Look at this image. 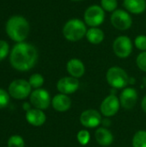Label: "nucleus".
<instances>
[{
	"mask_svg": "<svg viewBox=\"0 0 146 147\" xmlns=\"http://www.w3.org/2000/svg\"><path fill=\"white\" fill-rule=\"evenodd\" d=\"M38 51L34 46L27 42L15 44L9 54V63L11 66L19 71H28L37 63Z\"/></svg>",
	"mask_w": 146,
	"mask_h": 147,
	"instance_id": "obj_1",
	"label": "nucleus"
},
{
	"mask_svg": "<svg viewBox=\"0 0 146 147\" xmlns=\"http://www.w3.org/2000/svg\"><path fill=\"white\" fill-rule=\"evenodd\" d=\"M5 30L12 40L23 42L28 36L30 26L28 20L22 16H13L6 22Z\"/></svg>",
	"mask_w": 146,
	"mask_h": 147,
	"instance_id": "obj_2",
	"label": "nucleus"
},
{
	"mask_svg": "<svg viewBox=\"0 0 146 147\" xmlns=\"http://www.w3.org/2000/svg\"><path fill=\"white\" fill-rule=\"evenodd\" d=\"M87 29V25L83 20L80 18H71L64 24L62 34L66 40L77 42L85 37Z\"/></svg>",
	"mask_w": 146,
	"mask_h": 147,
	"instance_id": "obj_3",
	"label": "nucleus"
},
{
	"mask_svg": "<svg viewBox=\"0 0 146 147\" xmlns=\"http://www.w3.org/2000/svg\"><path fill=\"white\" fill-rule=\"evenodd\" d=\"M108 84L115 90L125 89L130 83V78L127 72L120 66H112L108 68L106 73Z\"/></svg>",
	"mask_w": 146,
	"mask_h": 147,
	"instance_id": "obj_4",
	"label": "nucleus"
},
{
	"mask_svg": "<svg viewBox=\"0 0 146 147\" xmlns=\"http://www.w3.org/2000/svg\"><path fill=\"white\" fill-rule=\"evenodd\" d=\"M105 13L100 4H92L85 9L83 20L87 27H100L105 21Z\"/></svg>",
	"mask_w": 146,
	"mask_h": 147,
	"instance_id": "obj_5",
	"label": "nucleus"
},
{
	"mask_svg": "<svg viewBox=\"0 0 146 147\" xmlns=\"http://www.w3.org/2000/svg\"><path fill=\"white\" fill-rule=\"evenodd\" d=\"M110 22L112 26L120 31H126L133 26V20L132 15L125 9H117L111 13Z\"/></svg>",
	"mask_w": 146,
	"mask_h": 147,
	"instance_id": "obj_6",
	"label": "nucleus"
},
{
	"mask_svg": "<svg viewBox=\"0 0 146 147\" xmlns=\"http://www.w3.org/2000/svg\"><path fill=\"white\" fill-rule=\"evenodd\" d=\"M8 92L10 97L15 100H24L30 96L32 87L25 79H15L9 84Z\"/></svg>",
	"mask_w": 146,
	"mask_h": 147,
	"instance_id": "obj_7",
	"label": "nucleus"
},
{
	"mask_svg": "<svg viewBox=\"0 0 146 147\" xmlns=\"http://www.w3.org/2000/svg\"><path fill=\"white\" fill-rule=\"evenodd\" d=\"M133 50V43L127 35H119L113 42V51L115 56L120 59L128 58Z\"/></svg>",
	"mask_w": 146,
	"mask_h": 147,
	"instance_id": "obj_8",
	"label": "nucleus"
},
{
	"mask_svg": "<svg viewBox=\"0 0 146 147\" xmlns=\"http://www.w3.org/2000/svg\"><path fill=\"white\" fill-rule=\"evenodd\" d=\"M29 102L31 105L38 109L45 110L47 109L51 105L52 98L49 92L42 88L33 90L29 96Z\"/></svg>",
	"mask_w": 146,
	"mask_h": 147,
	"instance_id": "obj_9",
	"label": "nucleus"
},
{
	"mask_svg": "<svg viewBox=\"0 0 146 147\" xmlns=\"http://www.w3.org/2000/svg\"><path fill=\"white\" fill-rule=\"evenodd\" d=\"M120 107L119 97L115 94H110L102 100L100 105V112L107 118L113 117L119 112Z\"/></svg>",
	"mask_w": 146,
	"mask_h": 147,
	"instance_id": "obj_10",
	"label": "nucleus"
},
{
	"mask_svg": "<svg viewBox=\"0 0 146 147\" xmlns=\"http://www.w3.org/2000/svg\"><path fill=\"white\" fill-rule=\"evenodd\" d=\"M79 121L86 128H96L102 122V114L96 109H86L80 115Z\"/></svg>",
	"mask_w": 146,
	"mask_h": 147,
	"instance_id": "obj_11",
	"label": "nucleus"
},
{
	"mask_svg": "<svg viewBox=\"0 0 146 147\" xmlns=\"http://www.w3.org/2000/svg\"><path fill=\"white\" fill-rule=\"evenodd\" d=\"M80 83L77 78H75L71 76H66L61 78L57 82V90L59 93L65 95H71L75 93L79 88Z\"/></svg>",
	"mask_w": 146,
	"mask_h": 147,
	"instance_id": "obj_12",
	"label": "nucleus"
},
{
	"mask_svg": "<svg viewBox=\"0 0 146 147\" xmlns=\"http://www.w3.org/2000/svg\"><path fill=\"white\" fill-rule=\"evenodd\" d=\"M138 92L133 87H126L121 91L119 99L120 106L126 109H132L135 107L138 102Z\"/></svg>",
	"mask_w": 146,
	"mask_h": 147,
	"instance_id": "obj_13",
	"label": "nucleus"
},
{
	"mask_svg": "<svg viewBox=\"0 0 146 147\" xmlns=\"http://www.w3.org/2000/svg\"><path fill=\"white\" fill-rule=\"evenodd\" d=\"M66 71L69 76L78 79L84 75L85 65L81 59L72 58L69 59L66 63Z\"/></svg>",
	"mask_w": 146,
	"mask_h": 147,
	"instance_id": "obj_14",
	"label": "nucleus"
},
{
	"mask_svg": "<svg viewBox=\"0 0 146 147\" xmlns=\"http://www.w3.org/2000/svg\"><path fill=\"white\" fill-rule=\"evenodd\" d=\"M26 121L33 127H41L46 121V115L43 110L33 108L25 114Z\"/></svg>",
	"mask_w": 146,
	"mask_h": 147,
	"instance_id": "obj_15",
	"label": "nucleus"
},
{
	"mask_svg": "<svg viewBox=\"0 0 146 147\" xmlns=\"http://www.w3.org/2000/svg\"><path fill=\"white\" fill-rule=\"evenodd\" d=\"M51 105L54 110L60 112V113H63V112L68 111L71 109V100L68 95L59 93L52 98Z\"/></svg>",
	"mask_w": 146,
	"mask_h": 147,
	"instance_id": "obj_16",
	"label": "nucleus"
},
{
	"mask_svg": "<svg viewBox=\"0 0 146 147\" xmlns=\"http://www.w3.org/2000/svg\"><path fill=\"white\" fill-rule=\"evenodd\" d=\"M95 139L102 147H108L114 142V135L107 127H98L95 132Z\"/></svg>",
	"mask_w": 146,
	"mask_h": 147,
	"instance_id": "obj_17",
	"label": "nucleus"
},
{
	"mask_svg": "<svg viewBox=\"0 0 146 147\" xmlns=\"http://www.w3.org/2000/svg\"><path fill=\"white\" fill-rule=\"evenodd\" d=\"M123 7L131 15H142L146 10V0H123Z\"/></svg>",
	"mask_w": 146,
	"mask_h": 147,
	"instance_id": "obj_18",
	"label": "nucleus"
},
{
	"mask_svg": "<svg viewBox=\"0 0 146 147\" xmlns=\"http://www.w3.org/2000/svg\"><path fill=\"white\" fill-rule=\"evenodd\" d=\"M86 40L92 45H99L103 42L105 39L104 31L99 27L89 28L85 35Z\"/></svg>",
	"mask_w": 146,
	"mask_h": 147,
	"instance_id": "obj_19",
	"label": "nucleus"
},
{
	"mask_svg": "<svg viewBox=\"0 0 146 147\" xmlns=\"http://www.w3.org/2000/svg\"><path fill=\"white\" fill-rule=\"evenodd\" d=\"M133 147H146V131L139 130L135 133L132 140Z\"/></svg>",
	"mask_w": 146,
	"mask_h": 147,
	"instance_id": "obj_20",
	"label": "nucleus"
},
{
	"mask_svg": "<svg viewBox=\"0 0 146 147\" xmlns=\"http://www.w3.org/2000/svg\"><path fill=\"white\" fill-rule=\"evenodd\" d=\"M44 82H45L44 77L40 73H34L28 78L29 84L31 85L32 89L34 90L41 88L42 85L44 84Z\"/></svg>",
	"mask_w": 146,
	"mask_h": 147,
	"instance_id": "obj_21",
	"label": "nucleus"
},
{
	"mask_svg": "<svg viewBox=\"0 0 146 147\" xmlns=\"http://www.w3.org/2000/svg\"><path fill=\"white\" fill-rule=\"evenodd\" d=\"M100 5L105 12L113 13L118 9V0H101Z\"/></svg>",
	"mask_w": 146,
	"mask_h": 147,
	"instance_id": "obj_22",
	"label": "nucleus"
},
{
	"mask_svg": "<svg viewBox=\"0 0 146 147\" xmlns=\"http://www.w3.org/2000/svg\"><path fill=\"white\" fill-rule=\"evenodd\" d=\"M8 147H25V141L20 135H11L7 142Z\"/></svg>",
	"mask_w": 146,
	"mask_h": 147,
	"instance_id": "obj_23",
	"label": "nucleus"
},
{
	"mask_svg": "<svg viewBox=\"0 0 146 147\" xmlns=\"http://www.w3.org/2000/svg\"><path fill=\"white\" fill-rule=\"evenodd\" d=\"M77 140L81 146H87L90 141V134L86 129H82L77 134Z\"/></svg>",
	"mask_w": 146,
	"mask_h": 147,
	"instance_id": "obj_24",
	"label": "nucleus"
},
{
	"mask_svg": "<svg viewBox=\"0 0 146 147\" xmlns=\"http://www.w3.org/2000/svg\"><path fill=\"white\" fill-rule=\"evenodd\" d=\"M133 45L137 49H139L141 52L146 51V35L139 34L136 36L133 41Z\"/></svg>",
	"mask_w": 146,
	"mask_h": 147,
	"instance_id": "obj_25",
	"label": "nucleus"
},
{
	"mask_svg": "<svg viewBox=\"0 0 146 147\" xmlns=\"http://www.w3.org/2000/svg\"><path fill=\"white\" fill-rule=\"evenodd\" d=\"M136 65L140 71L146 72V51L139 53L136 58Z\"/></svg>",
	"mask_w": 146,
	"mask_h": 147,
	"instance_id": "obj_26",
	"label": "nucleus"
},
{
	"mask_svg": "<svg viewBox=\"0 0 146 147\" xmlns=\"http://www.w3.org/2000/svg\"><path fill=\"white\" fill-rule=\"evenodd\" d=\"M10 100V96L8 91L0 88V109L6 108Z\"/></svg>",
	"mask_w": 146,
	"mask_h": 147,
	"instance_id": "obj_27",
	"label": "nucleus"
},
{
	"mask_svg": "<svg viewBox=\"0 0 146 147\" xmlns=\"http://www.w3.org/2000/svg\"><path fill=\"white\" fill-rule=\"evenodd\" d=\"M9 53V44L3 40H0V61L3 60Z\"/></svg>",
	"mask_w": 146,
	"mask_h": 147,
	"instance_id": "obj_28",
	"label": "nucleus"
},
{
	"mask_svg": "<svg viewBox=\"0 0 146 147\" xmlns=\"http://www.w3.org/2000/svg\"><path fill=\"white\" fill-rule=\"evenodd\" d=\"M31 103L30 102H24L23 104H22V109L23 110H25V112H28V110H30L32 108H31Z\"/></svg>",
	"mask_w": 146,
	"mask_h": 147,
	"instance_id": "obj_29",
	"label": "nucleus"
},
{
	"mask_svg": "<svg viewBox=\"0 0 146 147\" xmlns=\"http://www.w3.org/2000/svg\"><path fill=\"white\" fill-rule=\"evenodd\" d=\"M141 109L146 114V96H145L141 101Z\"/></svg>",
	"mask_w": 146,
	"mask_h": 147,
	"instance_id": "obj_30",
	"label": "nucleus"
},
{
	"mask_svg": "<svg viewBox=\"0 0 146 147\" xmlns=\"http://www.w3.org/2000/svg\"><path fill=\"white\" fill-rule=\"evenodd\" d=\"M72 2H80V1H83V0H71Z\"/></svg>",
	"mask_w": 146,
	"mask_h": 147,
	"instance_id": "obj_31",
	"label": "nucleus"
}]
</instances>
